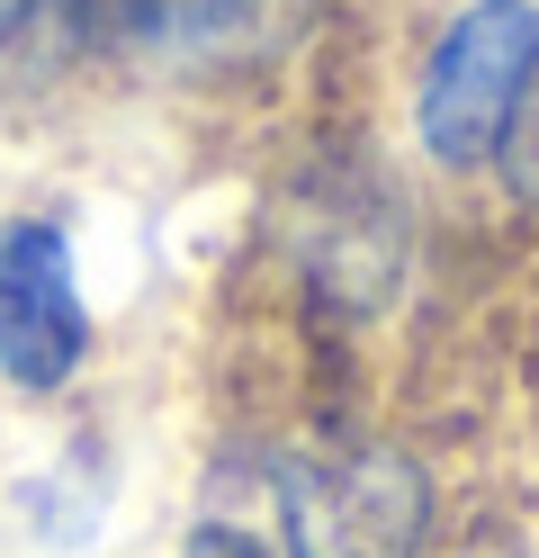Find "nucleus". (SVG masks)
Masks as SVG:
<instances>
[{"mask_svg":"<svg viewBox=\"0 0 539 558\" xmlns=\"http://www.w3.org/2000/svg\"><path fill=\"white\" fill-rule=\"evenodd\" d=\"M494 162H503V181H513V198L539 207V46H530V73L513 90V118L494 135Z\"/></svg>","mask_w":539,"mask_h":558,"instance_id":"nucleus-5","label":"nucleus"},{"mask_svg":"<svg viewBox=\"0 0 539 558\" xmlns=\"http://www.w3.org/2000/svg\"><path fill=\"white\" fill-rule=\"evenodd\" d=\"M530 46H539V19L522 0H477L441 54H431V82H422V145L441 162H486L503 118H513V90L530 73Z\"/></svg>","mask_w":539,"mask_h":558,"instance_id":"nucleus-2","label":"nucleus"},{"mask_svg":"<svg viewBox=\"0 0 539 558\" xmlns=\"http://www.w3.org/2000/svg\"><path fill=\"white\" fill-rule=\"evenodd\" d=\"M189 558H270V549L252 541V532H225V522H207V532L189 541Z\"/></svg>","mask_w":539,"mask_h":558,"instance_id":"nucleus-6","label":"nucleus"},{"mask_svg":"<svg viewBox=\"0 0 539 558\" xmlns=\"http://www.w3.org/2000/svg\"><path fill=\"white\" fill-rule=\"evenodd\" d=\"M287 558H422L431 486L387 441H333L279 469Z\"/></svg>","mask_w":539,"mask_h":558,"instance_id":"nucleus-1","label":"nucleus"},{"mask_svg":"<svg viewBox=\"0 0 539 558\" xmlns=\"http://www.w3.org/2000/svg\"><path fill=\"white\" fill-rule=\"evenodd\" d=\"M90 352V316H82V279H72V243L46 217H10L0 226V369L19 388H63Z\"/></svg>","mask_w":539,"mask_h":558,"instance_id":"nucleus-3","label":"nucleus"},{"mask_svg":"<svg viewBox=\"0 0 539 558\" xmlns=\"http://www.w3.org/2000/svg\"><path fill=\"white\" fill-rule=\"evenodd\" d=\"M36 19H46V0H0V54H10V46L27 37Z\"/></svg>","mask_w":539,"mask_h":558,"instance_id":"nucleus-7","label":"nucleus"},{"mask_svg":"<svg viewBox=\"0 0 539 558\" xmlns=\"http://www.w3.org/2000/svg\"><path fill=\"white\" fill-rule=\"evenodd\" d=\"M82 46L135 54V63H207L261 37L270 0H63Z\"/></svg>","mask_w":539,"mask_h":558,"instance_id":"nucleus-4","label":"nucleus"}]
</instances>
